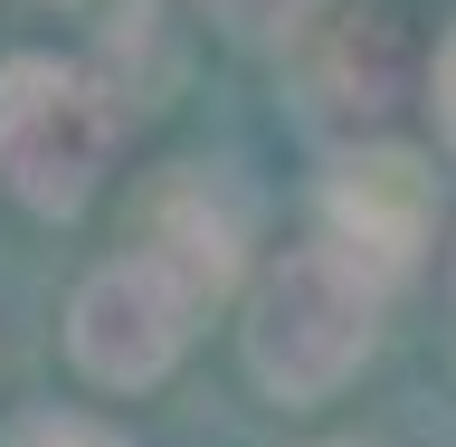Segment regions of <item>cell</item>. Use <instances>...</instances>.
Here are the masks:
<instances>
[{
  "label": "cell",
  "instance_id": "cell-3",
  "mask_svg": "<svg viewBox=\"0 0 456 447\" xmlns=\"http://www.w3.org/2000/svg\"><path fill=\"white\" fill-rule=\"evenodd\" d=\"M191 324H200V295L171 277L162 257H105L95 277L77 286V305H67V352L95 391H152L181 352H191Z\"/></svg>",
  "mask_w": 456,
  "mask_h": 447
},
{
  "label": "cell",
  "instance_id": "cell-5",
  "mask_svg": "<svg viewBox=\"0 0 456 447\" xmlns=\"http://www.w3.org/2000/svg\"><path fill=\"white\" fill-rule=\"evenodd\" d=\"M134 248L162 257L171 277L191 286L200 305H219L228 286H238V248H248V210H238V191H228L219 171H171V181H152L142 191V219H134Z\"/></svg>",
  "mask_w": 456,
  "mask_h": 447
},
{
  "label": "cell",
  "instance_id": "cell-6",
  "mask_svg": "<svg viewBox=\"0 0 456 447\" xmlns=\"http://www.w3.org/2000/svg\"><path fill=\"white\" fill-rule=\"evenodd\" d=\"M390 77H399L390 10H352V20L333 29V57H323V105L333 114H380L390 105Z\"/></svg>",
  "mask_w": 456,
  "mask_h": 447
},
{
  "label": "cell",
  "instance_id": "cell-7",
  "mask_svg": "<svg viewBox=\"0 0 456 447\" xmlns=\"http://www.w3.org/2000/svg\"><path fill=\"white\" fill-rule=\"evenodd\" d=\"M200 10H209V29L238 38V48H285V38H305V29H314L323 0H200Z\"/></svg>",
  "mask_w": 456,
  "mask_h": 447
},
{
  "label": "cell",
  "instance_id": "cell-11",
  "mask_svg": "<svg viewBox=\"0 0 456 447\" xmlns=\"http://www.w3.org/2000/svg\"><path fill=\"white\" fill-rule=\"evenodd\" d=\"M333 447H362V438H333Z\"/></svg>",
  "mask_w": 456,
  "mask_h": 447
},
{
  "label": "cell",
  "instance_id": "cell-2",
  "mask_svg": "<svg viewBox=\"0 0 456 447\" xmlns=\"http://www.w3.org/2000/svg\"><path fill=\"white\" fill-rule=\"evenodd\" d=\"M114 162V95L67 57H0V191L38 219H77Z\"/></svg>",
  "mask_w": 456,
  "mask_h": 447
},
{
  "label": "cell",
  "instance_id": "cell-4",
  "mask_svg": "<svg viewBox=\"0 0 456 447\" xmlns=\"http://www.w3.org/2000/svg\"><path fill=\"white\" fill-rule=\"evenodd\" d=\"M323 210H333V248H352L380 286L399 267H419V248L437 238V181L419 153H390V143L342 153L323 181Z\"/></svg>",
  "mask_w": 456,
  "mask_h": 447
},
{
  "label": "cell",
  "instance_id": "cell-1",
  "mask_svg": "<svg viewBox=\"0 0 456 447\" xmlns=\"http://www.w3.org/2000/svg\"><path fill=\"white\" fill-rule=\"evenodd\" d=\"M370 343H380V277H370L352 248H333V238L266 257V277L248 286L238 352H248L256 391L285 400V410L333 400L342 381L370 362Z\"/></svg>",
  "mask_w": 456,
  "mask_h": 447
},
{
  "label": "cell",
  "instance_id": "cell-10",
  "mask_svg": "<svg viewBox=\"0 0 456 447\" xmlns=\"http://www.w3.org/2000/svg\"><path fill=\"white\" fill-rule=\"evenodd\" d=\"M447 324H456V267H447Z\"/></svg>",
  "mask_w": 456,
  "mask_h": 447
},
{
  "label": "cell",
  "instance_id": "cell-9",
  "mask_svg": "<svg viewBox=\"0 0 456 447\" xmlns=\"http://www.w3.org/2000/svg\"><path fill=\"white\" fill-rule=\"evenodd\" d=\"M428 114H437V143L456 153V29L437 38V57H428Z\"/></svg>",
  "mask_w": 456,
  "mask_h": 447
},
{
  "label": "cell",
  "instance_id": "cell-8",
  "mask_svg": "<svg viewBox=\"0 0 456 447\" xmlns=\"http://www.w3.org/2000/svg\"><path fill=\"white\" fill-rule=\"evenodd\" d=\"M10 447H124V428L86 419V410H28V419L10 428Z\"/></svg>",
  "mask_w": 456,
  "mask_h": 447
}]
</instances>
